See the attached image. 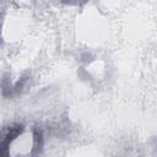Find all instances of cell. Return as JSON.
Instances as JSON below:
<instances>
[{
    "label": "cell",
    "mask_w": 157,
    "mask_h": 157,
    "mask_svg": "<svg viewBox=\"0 0 157 157\" xmlns=\"http://www.w3.org/2000/svg\"><path fill=\"white\" fill-rule=\"evenodd\" d=\"M23 129L25 128L21 124H12V125L7 126L6 129H4L1 142H0V153L2 156L7 155V152L10 150V145L23 132Z\"/></svg>",
    "instance_id": "cell-1"
}]
</instances>
